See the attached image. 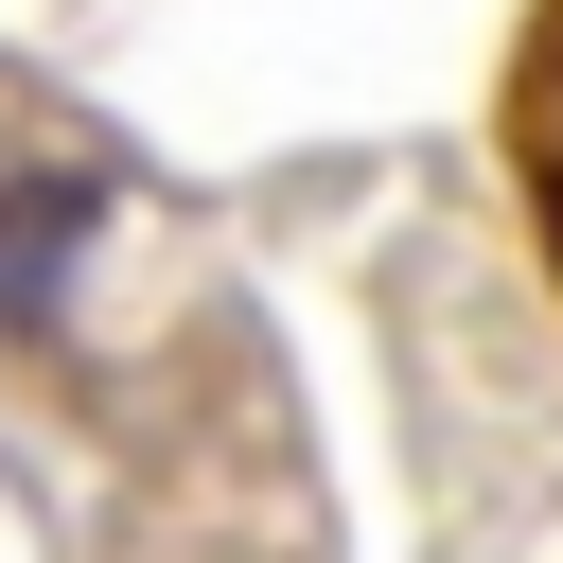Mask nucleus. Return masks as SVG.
I'll return each instance as SVG.
<instances>
[{
    "instance_id": "nucleus-1",
    "label": "nucleus",
    "mask_w": 563,
    "mask_h": 563,
    "mask_svg": "<svg viewBox=\"0 0 563 563\" xmlns=\"http://www.w3.org/2000/svg\"><path fill=\"white\" fill-rule=\"evenodd\" d=\"M88 229H106V176H70V158H0V334H53V317H70Z\"/></svg>"
},
{
    "instance_id": "nucleus-2",
    "label": "nucleus",
    "mask_w": 563,
    "mask_h": 563,
    "mask_svg": "<svg viewBox=\"0 0 563 563\" xmlns=\"http://www.w3.org/2000/svg\"><path fill=\"white\" fill-rule=\"evenodd\" d=\"M528 211H545V246H563V123L528 141Z\"/></svg>"
}]
</instances>
